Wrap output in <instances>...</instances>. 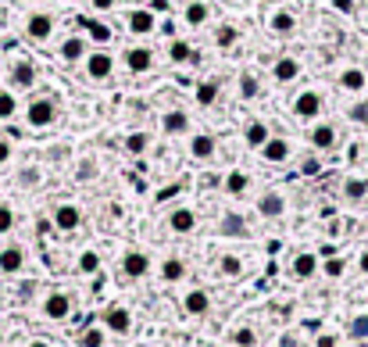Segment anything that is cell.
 I'll return each instance as SVG.
<instances>
[{
  "label": "cell",
  "instance_id": "41",
  "mask_svg": "<svg viewBox=\"0 0 368 347\" xmlns=\"http://www.w3.org/2000/svg\"><path fill=\"white\" fill-rule=\"evenodd\" d=\"M79 347H108V330L104 326H86L83 333H79Z\"/></svg>",
  "mask_w": 368,
  "mask_h": 347
},
{
  "label": "cell",
  "instance_id": "9",
  "mask_svg": "<svg viewBox=\"0 0 368 347\" xmlns=\"http://www.w3.org/2000/svg\"><path fill=\"white\" fill-rule=\"evenodd\" d=\"M290 111H293V118H300V122H315V118H322V111H325V97H322V90H315V86L297 90Z\"/></svg>",
  "mask_w": 368,
  "mask_h": 347
},
{
  "label": "cell",
  "instance_id": "38",
  "mask_svg": "<svg viewBox=\"0 0 368 347\" xmlns=\"http://www.w3.org/2000/svg\"><path fill=\"white\" fill-rule=\"evenodd\" d=\"M122 151H126L129 158H143V154L151 151V133H143V129L129 133L126 140H122Z\"/></svg>",
  "mask_w": 368,
  "mask_h": 347
},
{
  "label": "cell",
  "instance_id": "35",
  "mask_svg": "<svg viewBox=\"0 0 368 347\" xmlns=\"http://www.w3.org/2000/svg\"><path fill=\"white\" fill-rule=\"evenodd\" d=\"M340 194H343L347 204H361V200L368 197V179H365V176H347L343 187H340Z\"/></svg>",
  "mask_w": 368,
  "mask_h": 347
},
{
  "label": "cell",
  "instance_id": "32",
  "mask_svg": "<svg viewBox=\"0 0 368 347\" xmlns=\"http://www.w3.org/2000/svg\"><path fill=\"white\" fill-rule=\"evenodd\" d=\"M269 32L272 36H293L297 32V15L293 11H286V8H279V11H272L269 15Z\"/></svg>",
  "mask_w": 368,
  "mask_h": 347
},
{
  "label": "cell",
  "instance_id": "56",
  "mask_svg": "<svg viewBox=\"0 0 368 347\" xmlns=\"http://www.w3.org/2000/svg\"><path fill=\"white\" fill-rule=\"evenodd\" d=\"M0 83H4V68H0Z\"/></svg>",
  "mask_w": 368,
  "mask_h": 347
},
{
  "label": "cell",
  "instance_id": "48",
  "mask_svg": "<svg viewBox=\"0 0 368 347\" xmlns=\"http://www.w3.org/2000/svg\"><path fill=\"white\" fill-rule=\"evenodd\" d=\"M90 8H93L97 15H111V11L118 8V0H90Z\"/></svg>",
  "mask_w": 368,
  "mask_h": 347
},
{
  "label": "cell",
  "instance_id": "2",
  "mask_svg": "<svg viewBox=\"0 0 368 347\" xmlns=\"http://www.w3.org/2000/svg\"><path fill=\"white\" fill-rule=\"evenodd\" d=\"M22 39L32 47H50L54 39H57V15L54 11H43V8H36L26 15V22H22Z\"/></svg>",
  "mask_w": 368,
  "mask_h": 347
},
{
  "label": "cell",
  "instance_id": "54",
  "mask_svg": "<svg viewBox=\"0 0 368 347\" xmlns=\"http://www.w3.org/2000/svg\"><path fill=\"white\" fill-rule=\"evenodd\" d=\"M29 347H54L50 340H29Z\"/></svg>",
  "mask_w": 368,
  "mask_h": 347
},
{
  "label": "cell",
  "instance_id": "33",
  "mask_svg": "<svg viewBox=\"0 0 368 347\" xmlns=\"http://www.w3.org/2000/svg\"><path fill=\"white\" fill-rule=\"evenodd\" d=\"M269 136H272V129H269V122H264V118H251L247 126H243V144H247L251 151H258Z\"/></svg>",
  "mask_w": 368,
  "mask_h": 347
},
{
  "label": "cell",
  "instance_id": "5",
  "mask_svg": "<svg viewBox=\"0 0 368 347\" xmlns=\"http://www.w3.org/2000/svg\"><path fill=\"white\" fill-rule=\"evenodd\" d=\"M83 204L79 200H57L54 204V212H50V226L61 233V236H72L83 229Z\"/></svg>",
  "mask_w": 368,
  "mask_h": 347
},
{
  "label": "cell",
  "instance_id": "17",
  "mask_svg": "<svg viewBox=\"0 0 368 347\" xmlns=\"http://www.w3.org/2000/svg\"><path fill=\"white\" fill-rule=\"evenodd\" d=\"M151 269H154V261L143 247H129L126 254H122V276L126 279H147Z\"/></svg>",
  "mask_w": 368,
  "mask_h": 347
},
{
  "label": "cell",
  "instance_id": "40",
  "mask_svg": "<svg viewBox=\"0 0 368 347\" xmlns=\"http://www.w3.org/2000/svg\"><path fill=\"white\" fill-rule=\"evenodd\" d=\"M83 32H86L90 44H97V47H111V39H115V32H111L108 22H86Z\"/></svg>",
  "mask_w": 368,
  "mask_h": 347
},
{
  "label": "cell",
  "instance_id": "58",
  "mask_svg": "<svg viewBox=\"0 0 368 347\" xmlns=\"http://www.w3.org/2000/svg\"><path fill=\"white\" fill-rule=\"evenodd\" d=\"M36 4H43V0H36Z\"/></svg>",
  "mask_w": 368,
  "mask_h": 347
},
{
  "label": "cell",
  "instance_id": "10",
  "mask_svg": "<svg viewBox=\"0 0 368 347\" xmlns=\"http://www.w3.org/2000/svg\"><path fill=\"white\" fill-rule=\"evenodd\" d=\"M258 158L264 161V165H290V161H293V140L272 133V136L258 147Z\"/></svg>",
  "mask_w": 368,
  "mask_h": 347
},
{
  "label": "cell",
  "instance_id": "50",
  "mask_svg": "<svg viewBox=\"0 0 368 347\" xmlns=\"http://www.w3.org/2000/svg\"><path fill=\"white\" fill-rule=\"evenodd\" d=\"M315 347H340V340H336V333H318Z\"/></svg>",
  "mask_w": 368,
  "mask_h": 347
},
{
  "label": "cell",
  "instance_id": "8",
  "mask_svg": "<svg viewBox=\"0 0 368 347\" xmlns=\"http://www.w3.org/2000/svg\"><path fill=\"white\" fill-rule=\"evenodd\" d=\"M118 61H122V68H126L129 75H151L154 72V50L147 47V44H126L122 47V54H118Z\"/></svg>",
  "mask_w": 368,
  "mask_h": 347
},
{
  "label": "cell",
  "instance_id": "13",
  "mask_svg": "<svg viewBox=\"0 0 368 347\" xmlns=\"http://www.w3.org/2000/svg\"><path fill=\"white\" fill-rule=\"evenodd\" d=\"M122 26H126V32L133 36H154L157 32V15L151 8H129L126 15H122Z\"/></svg>",
  "mask_w": 368,
  "mask_h": 347
},
{
  "label": "cell",
  "instance_id": "22",
  "mask_svg": "<svg viewBox=\"0 0 368 347\" xmlns=\"http://www.w3.org/2000/svg\"><path fill=\"white\" fill-rule=\"evenodd\" d=\"M182 312H186L190 319H204L211 312V294L204 290V287H190V290H182Z\"/></svg>",
  "mask_w": 368,
  "mask_h": 347
},
{
  "label": "cell",
  "instance_id": "29",
  "mask_svg": "<svg viewBox=\"0 0 368 347\" xmlns=\"http://www.w3.org/2000/svg\"><path fill=\"white\" fill-rule=\"evenodd\" d=\"M186 272H190V265L182 261L179 254H168L165 261L157 265V279L161 283H182V279H186Z\"/></svg>",
  "mask_w": 368,
  "mask_h": 347
},
{
  "label": "cell",
  "instance_id": "49",
  "mask_svg": "<svg viewBox=\"0 0 368 347\" xmlns=\"http://www.w3.org/2000/svg\"><path fill=\"white\" fill-rule=\"evenodd\" d=\"M275 347H300V333H293V330H286L282 337H279V344Z\"/></svg>",
  "mask_w": 368,
  "mask_h": 347
},
{
  "label": "cell",
  "instance_id": "25",
  "mask_svg": "<svg viewBox=\"0 0 368 347\" xmlns=\"http://www.w3.org/2000/svg\"><path fill=\"white\" fill-rule=\"evenodd\" d=\"M222 194H226V197H243V194H251V172L229 169L226 176H222Z\"/></svg>",
  "mask_w": 368,
  "mask_h": 347
},
{
  "label": "cell",
  "instance_id": "11",
  "mask_svg": "<svg viewBox=\"0 0 368 347\" xmlns=\"http://www.w3.org/2000/svg\"><path fill=\"white\" fill-rule=\"evenodd\" d=\"M72 308H75V301H72L68 290H47L43 301H39V312H43V319H50V322H65L72 315Z\"/></svg>",
  "mask_w": 368,
  "mask_h": 347
},
{
  "label": "cell",
  "instance_id": "20",
  "mask_svg": "<svg viewBox=\"0 0 368 347\" xmlns=\"http://www.w3.org/2000/svg\"><path fill=\"white\" fill-rule=\"evenodd\" d=\"M300 72H304L300 61L293 54H282V57H275V65H272V83L275 86H293L300 79Z\"/></svg>",
  "mask_w": 368,
  "mask_h": 347
},
{
  "label": "cell",
  "instance_id": "39",
  "mask_svg": "<svg viewBox=\"0 0 368 347\" xmlns=\"http://www.w3.org/2000/svg\"><path fill=\"white\" fill-rule=\"evenodd\" d=\"M343 118L347 122H354V126H365L368 129V97H354L351 104H343Z\"/></svg>",
  "mask_w": 368,
  "mask_h": 347
},
{
  "label": "cell",
  "instance_id": "51",
  "mask_svg": "<svg viewBox=\"0 0 368 347\" xmlns=\"http://www.w3.org/2000/svg\"><path fill=\"white\" fill-rule=\"evenodd\" d=\"M333 8L340 15H354V0H333Z\"/></svg>",
  "mask_w": 368,
  "mask_h": 347
},
{
  "label": "cell",
  "instance_id": "42",
  "mask_svg": "<svg viewBox=\"0 0 368 347\" xmlns=\"http://www.w3.org/2000/svg\"><path fill=\"white\" fill-rule=\"evenodd\" d=\"M229 347H258V330L254 326H236L229 333Z\"/></svg>",
  "mask_w": 368,
  "mask_h": 347
},
{
  "label": "cell",
  "instance_id": "16",
  "mask_svg": "<svg viewBox=\"0 0 368 347\" xmlns=\"http://www.w3.org/2000/svg\"><path fill=\"white\" fill-rule=\"evenodd\" d=\"M336 90L347 93V97H361L368 90V72L361 65H343L336 72Z\"/></svg>",
  "mask_w": 368,
  "mask_h": 347
},
{
  "label": "cell",
  "instance_id": "18",
  "mask_svg": "<svg viewBox=\"0 0 368 347\" xmlns=\"http://www.w3.org/2000/svg\"><path fill=\"white\" fill-rule=\"evenodd\" d=\"M157 126H161V133H165V136L175 140V136H190L193 133V118H190L186 108H168L165 115H161Z\"/></svg>",
  "mask_w": 368,
  "mask_h": 347
},
{
  "label": "cell",
  "instance_id": "47",
  "mask_svg": "<svg viewBox=\"0 0 368 347\" xmlns=\"http://www.w3.org/2000/svg\"><path fill=\"white\" fill-rule=\"evenodd\" d=\"M11 161H14V144L8 136H0V169H8Z\"/></svg>",
  "mask_w": 368,
  "mask_h": 347
},
{
  "label": "cell",
  "instance_id": "15",
  "mask_svg": "<svg viewBox=\"0 0 368 347\" xmlns=\"http://www.w3.org/2000/svg\"><path fill=\"white\" fill-rule=\"evenodd\" d=\"M197 212H193V204H175V208L168 212V218H165V226H168V233H175V236H193L197 233Z\"/></svg>",
  "mask_w": 368,
  "mask_h": 347
},
{
  "label": "cell",
  "instance_id": "44",
  "mask_svg": "<svg viewBox=\"0 0 368 347\" xmlns=\"http://www.w3.org/2000/svg\"><path fill=\"white\" fill-rule=\"evenodd\" d=\"M347 337L358 340V344H365V340H368V312H358L351 322H347Z\"/></svg>",
  "mask_w": 368,
  "mask_h": 347
},
{
  "label": "cell",
  "instance_id": "43",
  "mask_svg": "<svg viewBox=\"0 0 368 347\" xmlns=\"http://www.w3.org/2000/svg\"><path fill=\"white\" fill-rule=\"evenodd\" d=\"M39 182H43V169L39 165H22L18 169V187L22 190H32V187H39Z\"/></svg>",
  "mask_w": 368,
  "mask_h": 347
},
{
  "label": "cell",
  "instance_id": "12",
  "mask_svg": "<svg viewBox=\"0 0 368 347\" xmlns=\"http://www.w3.org/2000/svg\"><path fill=\"white\" fill-rule=\"evenodd\" d=\"M254 212L261 218H269V222H279V218H286V212H290V200H286L282 190H261L258 200H254Z\"/></svg>",
  "mask_w": 368,
  "mask_h": 347
},
{
  "label": "cell",
  "instance_id": "46",
  "mask_svg": "<svg viewBox=\"0 0 368 347\" xmlns=\"http://www.w3.org/2000/svg\"><path fill=\"white\" fill-rule=\"evenodd\" d=\"M318 272H325L329 279H340L343 272H347V258H340V254H333V258H325L322 265H318Z\"/></svg>",
  "mask_w": 368,
  "mask_h": 347
},
{
  "label": "cell",
  "instance_id": "55",
  "mask_svg": "<svg viewBox=\"0 0 368 347\" xmlns=\"http://www.w3.org/2000/svg\"><path fill=\"white\" fill-rule=\"evenodd\" d=\"M68 4H86V0H68Z\"/></svg>",
  "mask_w": 368,
  "mask_h": 347
},
{
  "label": "cell",
  "instance_id": "14",
  "mask_svg": "<svg viewBox=\"0 0 368 347\" xmlns=\"http://www.w3.org/2000/svg\"><path fill=\"white\" fill-rule=\"evenodd\" d=\"M100 326L115 337H129L133 333V312L126 304H108V308L100 312Z\"/></svg>",
  "mask_w": 368,
  "mask_h": 347
},
{
  "label": "cell",
  "instance_id": "45",
  "mask_svg": "<svg viewBox=\"0 0 368 347\" xmlns=\"http://www.w3.org/2000/svg\"><path fill=\"white\" fill-rule=\"evenodd\" d=\"M14 226H18V212L11 208L8 200H0V236H8Z\"/></svg>",
  "mask_w": 368,
  "mask_h": 347
},
{
  "label": "cell",
  "instance_id": "3",
  "mask_svg": "<svg viewBox=\"0 0 368 347\" xmlns=\"http://www.w3.org/2000/svg\"><path fill=\"white\" fill-rule=\"evenodd\" d=\"M39 83V68L29 54H11L8 57V72H4V86H11L14 93H32Z\"/></svg>",
  "mask_w": 368,
  "mask_h": 347
},
{
  "label": "cell",
  "instance_id": "30",
  "mask_svg": "<svg viewBox=\"0 0 368 347\" xmlns=\"http://www.w3.org/2000/svg\"><path fill=\"white\" fill-rule=\"evenodd\" d=\"M168 61H172V65H197L200 54H197L193 44H186L182 36H172V39H168Z\"/></svg>",
  "mask_w": 368,
  "mask_h": 347
},
{
  "label": "cell",
  "instance_id": "23",
  "mask_svg": "<svg viewBox=\"0 0 368 347\" xmlns=\"http://www.w3.org/2000/svg\"><path fill=\"white\" fill-rule=\"evenodd\" d=\"M179 22L186 26V29H193V32H197V29H204V26L211 22V4H208V0H190V4L182 8Z\"/></svg>",
  "mask_w": 368,
  "mask_h": 347
},
{
  "label": "cell",
  "instance_id": "36",
  "mask_svg": "<svg viewBox=\"0 0 368 347\" xmlns=\"http://www.w3.org/2000/svg\"><path fill=\"white\" fill-rule=\"evenodd\" d=\"M100 265H104V258H100V251H93V247H86V251H79V258H75V276H97L100 272Z\"/></svg>",
  "mask_w": 368,
  "mask_h": 347
},
{
  "label": "cell",
  "instance_id": "31",
  "mask_svg": "<svg viewBox=\"0 0 368 347\" xmlns=\"http://www.w3.org/2000/svg\"><path fill=\"white\" fill-rule=\"evenodd\" d=\"M215 272L222 279H240V276H247V258L243 254H222L215 261Z\"/></svg>",
  "mask_w": 368,
  "mask_h": 347
},
{
  "label": "cell",
  "instance_id": "28",
  "mask_svg": "<svg viewBox=\"0 0 368 347\" xmlns=\"http://www.w3.org/2000/svg\"><path fill=\"white\" fill-rule=\"evenodd\" d=\"M22 115V93H14L11 86H0V126H8Z\"/></svg>",
  "mask_w": 368,
  "mask_h": 347
},
{
  "label": "cell",
  "instance_id": "24",
  "mask_svg": "<svg viewBox=\"0 0 368 347\" xmlns=\"http://www.w3.org/2000/svg\"><path fill=\"white\" fill-rule=\"evenodd\" d=\"M318 265H322V258H318L315 251H297L293 261H290V272H293L297 279H315V276H318Z\"/></svg>",
  "mask_w": 368,
  "mask_h": 347
},
{
  "label": "cell",
  "instance_id": "6",
  "mask_svg": "<svg viewBox=\"0 0 368 347\" xmlns=\"http://www.w3.org/2000/svg\"><path fill=\"white\" fill-rule=\"evenodd\" d=\"M308 147L315 154H333L340 147V129H336V122L329 118H315L308 122Z\"/></svg>",
  "mask_w": 368,
  "mask_h": 347
},
{
  "label": "cell",
  "instance_id": "4",
  "mask_svg": "<svg viewBox=\"0 0 368 347\" xmlns=\"http://www.w3.org/2000/svg\"><path fill=\"white\" fill-rule=\"evenodd\" d=\"M115 65H118V57L108 47H90V54L83 57V75L90 83H108L115 75Z\"/></svg>",
  "mask_w": 368,
  "mask_h": 347
},
{
  "label": "cell",
  "instance_id": "21",
  "mask_svg": "<svg viewBox=\"0 0 368 347\" xmlns=\"http://www.w3.org/2000/svg\"><path fill=\"white\" fill-rule=\"evenodd\" d=\"M190 161H197V165H204V161H211L218 154V140L211 133H190V147H186Z\"/></svg>",
  "mask_w": 368,
  "mask_h": 347
},
{
  "label": "cell",
  "instance_id": "19",
  "mask_svg": "<svg viewBox=\"0 0 368 347\" xmlns=\"http://www.w3.org/2000/svg\"><path fill=\"white\" fill-rule=\"evenodd\" d=\"M26 261H29V254L22 243H4L0 247V276H22Z\"/></svg>",
  "mask_w": 368,
  "mask_h": 347
},
{
  "label": "cell",
  "instance_id": "34",
  "mask_svg": "<svg viewBox=\"0 0 368 347\" xmlns=\"http://www.w3.org/2000/svg\"><path fill=\"white\" fill-rule=\"evenodd\" d=\"M236 97L240 100H247V104H251V100H258L261 97V75L258 72H240V79H236Z\"/></svg>",
  "mask_w": 368,
  "mask_h": 347
},
{
  "label": "cell",
  "instance_id": "7",
  "mask_svg": "<svg viewBox=\"0 0 368 347\" xmlns=\"http://www.w3.org/2000/svg\"><path fill=\"white\" fill-rule=\"evenodd\" d=\"M54 54L61 65H83V57L90 54V39L86 32H65V36H57V44H54Z\"/></svg>",
  "mask_w": 368,
  "mask_h": 347
},
{
  "label": "cell",
  "instance_id": "1",
  "mask_svg": "<svg viewBox=\"0 0 368 347\" xmlns=\"http://www.w3.org/2000/svg\"><path fill=\"white\" fill-rule=\"evenodd\" d=\"M57 97L54 93H29V100L22 104V122L32 133H43L57 126Z\"/></svg>",
  "mask_w": 368,
  "mask_h": 347
},
{
  "label": "cell",
  "instance_id": "26",
  "mask_svg": "<svg viewBox=\"0 0 368 347\" xmlns=\"http://www.w3.org/2000/svg\"><path fill=\"white\" fill-rule=\"evenodd\" d=\"M218 97H222V86H218V79H200V83L193 86V104L197 108H215L218 104Z\"/></svg>",
  "mask_w": 368,
  "mask_h": 347
},
{
  "label": "cell",
  "instance_id": "57",
  "mask_svg": "<svg viewBox=\"0 0 368 347\" xmlns=\"http://www.w3.org/2000/svg\"><path fill=\"white\" fill-rule=\"evenodd\" d=\"M215 347H229V344H215Z\"/></svg>",
  "mask_w": 368,
  "mask_h": 347
},
{
  "label": "cell",
  "instance_id": "37",
  "mask_svg": "<svg viewBox=\"0 0 368 347\" xmlns=\"http://www.w3.org/2000/svg\"><path fill=\"white\" fill-rule=\"evenodd\" d=\"M211 39H215L218 50L229 54V50L240 44V26H236V22H222V26H215V36H211Z\"/></svg>",
  "mask_w": 368,
  "mask_h": 347
},
{
  "label": "cell",
  "instance_id": "27",
  "mask_svg": "<svg viewBox=\"0 0 368 347\" xmlns=\"http://www.w3.org/2000/svg\"><path fill=\"white\" fill-rule=\"evenodd\" d=\"M218 233L222 236H251V222L243 218L240 212H222V218H218Z\"/></svg>",
  "mask_w": 368,
  "mask_h": 347
},
{
  "label": "cell",
  "instance_id": "52",
  "mask_svg": "<svg viewBox=\"0 0 368 347\" xmlns=\"http://www.w3.org/2000/svg\"><path fill=\"white\" fill-rule=\"evenodd\" d=\"M318 169H322V161H318V158H304V176H308V172L315 176Z\"/></svg>",
  "mask_w": 368,
  "mask_h": 347
},
{
  "label": "cell",
  "instance_id": "53",
  "mask_svg": "<svg viewBox=\"0 0 368 347\" xmlns=\"http://www.w3.org/2000/svg\"><path fill=\"white\" fill-rule=\"evenodd\" d=\"M358 269H361V276H368V247H361V254H358Z\"/></svg>",
  "mask_w": 368,
  "mask_h": 347
}]
</instances>
